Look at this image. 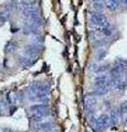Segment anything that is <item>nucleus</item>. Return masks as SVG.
I'll use <instances>...</instances> for the list:
<instances>
[{
	"instance_id": "2",
	"label": "nucleus",
	"mask_w": 127,
	"mask_h": 132,
	"mask_svg": "<svg viewBox=\"0 0 127 132\" xmlns=\"http://www.w3.org/2000/svg\"><path fill=\"white\" fill-rule=\"evenodd\" d=\"M104 3L109 10H116L119 7V0H104Z\"/></svg>"
},
{
	"instance_id": "1",
	"label": "nucleus",
	"mask_w": 127,
	"mask_h": 132,
	"mask_svg": "<svg viewBox=\"0 0 127 132\" xmlns=\"http://www.w3.org/2000/svg\"><path fill=\"white\" fill-rule=\"evenodd\" d=\"M91 21L95 24V26L100 27V28L109 26V24L107 23V20H106L105 16L102 13H100V12H97V11H95L94 13L91 14Z\"/></svg>"
}]
</instances>
